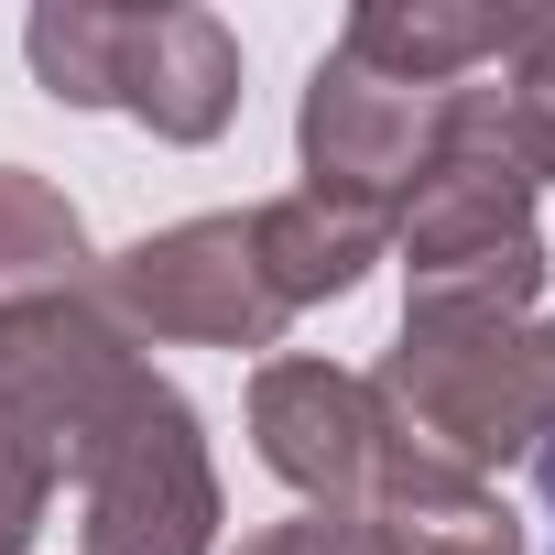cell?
I'll return each instance as SVG.
<instances>
[{"instance_id": "cell-1", "label": "cell", "mask_w": 555, "mask_h": 555, "mask_svg": "<svg viewBox=\"0 0 555 555\" xmlns=\"http://www.w3.org/2000/svg\"><path fill=\"white\" fill-rule=\"evenodd\" d=\"M533 490H544V555H555V447H544V468H533Z\"/></svg>"}]
</instances>
